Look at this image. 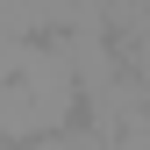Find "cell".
<instances>
[{
    "mask_svg": "<svg viewBox=\"0 0 150 150\" xmlns=\"http://www.w3.org/2000/svg\"><path fill=\"white\" fill-rule=\"evenodd\" d=\"M100 22L115 43H136V36L150 29V0H100Z\"/></svg>",
    "mask_w": 150,
    "mask_h": 150,
    "instance_id": "cell-1",
    "label": "cell"
},
{
    "mask_svg": "<svg viewBox=\"0 0 150 150\" xmlns=\"http://www.w3.org/2000/svg\"><path fill=\"white\" fill-rule=\"evenodd\" d=\"M115 50H122V71H129V79H136L143 93H150V29L136 36V43H115Z\"/></svg>",
    "mask_w": 150,
    "mask_h": 150,
    "instance_id": "cell-2",
    "label": "cell"
}]
</instances>
